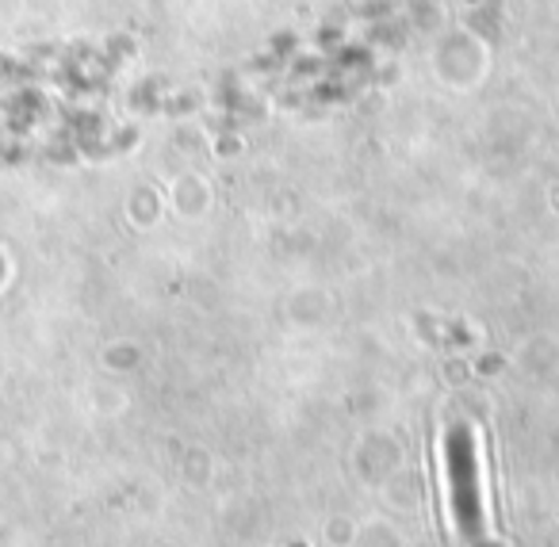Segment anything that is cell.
Returning <instances> with one entry per match:
<instances>
[{
    "mask_svg": "<svg viewBox=\"0 0 559 547\" xmlns=\"http://www.w3.org/2000/svg\"><path fill=\"white\" fill-rule=\"evenodd\" d=\"M444 463H449V501H452V521H456L460 536L479 544L487 532V516H483V486H479V455H475V437L467 425L444 437Z\"/></svg>",
    "mask_w": 559,
    "mask_h": 547,
    "instance_id": "obj_1",
    "label": "cell"
}]
</instances>
